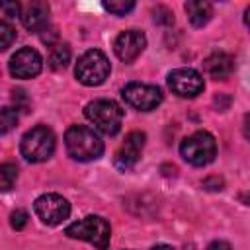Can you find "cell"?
Returning <instances> with one entry per match:
<instances>
[{
  "label": "cell",
  "mask_w": 250,
  "mask_h": 250,
  "mask_svg": "<svg viewBox=\"0 0 250 250\" xmlns=\"http://www.w3.org/2000/svg\"><path fill=\"white\" fill-rule=\"evenodd\" d=\"M64 146L68 156L78 162L96 160L104 152V143L100 135L86 125H70L64 133Z\"/></svg>",
  "instance_id": "cell-1"
},
{
  "label": "cell",
  "mask_w": 250,
  "mask_h": 250,
  "mask_svg": "<svg viewBox=\"0 0 250 250\" xmlns=\"http://www.w3.org/2000/svg\"><path fill=\"white\" fill-rule=\"evenodd\" d=\"M64 234L70 238H78V240H86L90 244H94L98 250H105L109 246V238H111V229L109 223L100 217V215H88L72 225H68L64 229Z\"/></svg>",
  "instance_id": "cell-2"
},
{
  "label": "cell",
  "mask_w": 250,
  "mask_h": 250,
  "mask_svg": "<svg viewBox=\"0 0 250 250\" xmlns=\"http://www.w3.org/2000/svg\"><path fill=\"white\" fill-rule=\"evenodd\" d=\"M20 150L25 160L43 162L55 152V133L47 125H35L21 137Z\"/></svg>",
  "instance_id": "cell-3"
},
{
  "label": "cell",
  "mask_w": 250,
  "mask_h": 250,
  "mask_svg": "<svg viewBox=\"0 0 250 250\" xmlns=\"http://www.w3.org/2000/svg\"><path fill=\"white\" fill-rule=\"evenodd\" d=\"M84 115L104 135H115L123 123V109L113 100H94L84 107Z\"/></svg>",
  "instance_id": "cell-4"
},
{
  "label": "cell",
  "mask_w": 250,
  "mask_h": 250,
  "mask_svg": "<svg viewBox=\"0 0 250 250\" xmlns=\"http://www.w3.org/2000/svg\"><path fill=\"white\" fill-rule=\"evenodd\" d=\"M109 70L111 66H109L107 57L98 49H90L78 59L74 74L78 82L84 86H100L109 76Z\"/></svg>",
  "instance_id": "cell-5"
},
{
  "label": "cell",
  "mask_w": 250,
  "mask_h": 250,
  "mask_svg": "<svg viewBox=\"0 0 250 250\" xmlns=\"http://www.w3.org/2000/svg\"><path fill=\"white\" fill-rule=\"evenodd\" d=\"M180 154L191 166H205V164L213 162V158L217 154V143L211 133L195 131L193 135H189L182 141Z\"/></svg>",
  "instance_id": "cell-6"
},
{
  "label": "cell",
  "mask_w": 250,
  "mask_h": 250,
  "mask_svg": "<svg viewBox=\"0 0 250 250\" xmlns=\"http://www.w3.org/2000/svg\"><path fill=\"white\" fill-rule=\"evenodd\" d=\"M33 209L37 213V217L41 219V223L55 227L61 225L64 219H68L70 215V203L59 195V193H43L35 199Z\"/></svg>",
  "instance_id": "cell-7"
},
{
  "label": "cell",
  "mask_w": 250,
  "mask_h": 250,
  "mask_svg": "<svg viewBox=\"0 0 250 250\" xmlns=\"http://www.w3.org/2000/svg\"><path fill=\"white\" fill-rule=\"evenodd\" d=\"M123 100L139 109V111H150L156 105H160L162 102V92L160 88L152 86V84H143V82H129L123 88Z\"/></svg>",
  "instance_id": "cell-8"
},
{
  "label": "cell",
  "mask_w": 250,
  "mask_h": 250,
  "mask_svg": "<svg viewBox=\"0 0 250 250\" xmlns=\"http://www.w3.org/2000/svg\"><path fill=\"white\" fill-rule=\"evenodd\" d=\"M41 66H43V59L31 47H23V49L16 51L10 59V64H8L10 74L14 78H21V80L37 76L41 72Z\"/></svg>",
  "instance_id": "cell-9"
},
{
  "label": "cell",
  "mask_w": 250,
  "mask_h": 250,
  "mask_svg": "<svg viewBox=\"0 0 250 250\" xmlns=\"http://www.w3.org/2000/svg\"><path fill=\"white\" fill-rule=\"evenodd\" d=\"M168 86L180 98H195L203 92V78L193 68H176L168 74Z\"/></svg>",
  "instance_id": "cell-10"
},
{
  "label": "cell",
  "mask_w": 250,
  "mask_h": 250,
  "mask_svg": "<svg viewBox=\"0 0 250 250\" xmlns=\"http://www.w3.org/2000/svg\"><path fill=\"white\" fill-rule=\"evenodd\" d=\"M143 146H145V133L131 131L125 137V141L121 143V146L117 148V152H115V158H113L115 168H119L121 172L131 170L137 164V160L141 158Z\"/></svg>",
  "instance_id": "cell-11"
},
{
  "label": "cell",
  "mask_w": 250,
  "mask_h": 250,
  "mask_svg": "<svg viewBox=\"0 0 250 250\" xmlns=\"http://www.w3.org/2000/svg\"><path fill=\"white\" fill-rule=\"evenodd\" d=\"M145 47H146V37L139 29H127L119 33L113 43V51L117 59H121L123 62H133L143 53Z\"/></svg>",
  "instance_id": "cell-12"
},
{
  "label": "cell",
  "mask_w": 250,
  "mask_h": 250,
  "mask_svg": "<svg viewBox=\"0 0 250 250\" xmlns=\"http://www.w3.org/2000/svg\"><path fill=\"white\" fill-rule=\"evenodd\" d=\"M20 20L25 29L29 31H41L49 21V4L43 0H33L21 6Z\"/></svg>",
  "instance_id": "cell-13"
},
{
  "label": "cell",
  "mask_w": 250,
  "mask_h": 250,
  "mask_svg": "<svg viewBox=\"0 0 250 250\" xmlns=\"http://www.w3.org/2000/svg\"><path fill=\"white\" fill-rule=\"evenodd\" d=\"M203 68L205 72L211 76V78H217V80H225L227 76H230L232 68H234V61L230 55L227 53H213L209 55L205 61H203Z\"/></svg>",
  "instance_id": "cell-14"
},
{
  "label": "cell",
  "mask_w": 250,
  "mask_h": 250,
  "mask_svg": "<svg viewBox=\"0 0 250 250\" xmlns=\"http://www.w3.org/2000/svg\"><path fill=\"white\" fill-rule=\"evenodd\" d=\"M184 8H186L188 18L193 27H203L213 16V6L203 0H189V2H186Z\"/></svg>",
  "instance_id": "cell-15"
},
{
  "label": "cell",
  "mask_w": 250,
  "mask_h": 250,
  "mask_svg": "<svg viewBox=\"0 0 250 250\" xmlns=\"http://www.w3.org/2000/svg\"><path fill=\"white\" fill-rule=\"evenodd\" d=\"M70 61V47L68 45H55L51 55H49V66L53 70H62L66 68Z\"/></svg>",
  "instance_id": "cell-16"
},
{
  "label": "cell",
  "mask_w": 250,
  "mask_h": 250,
  "mask_svg": "<svg viewBox=\"0 0 250 250\" xmlns=\"http://www.w3.org/2000/svg\"><path fill=\"white\" fill-rule=\"evenodd\" d=\"M16 178H18V168H16V164L6 162V164L0 166V188H2V191H8V189L14 186Z\"/></svg>",
  "instance_id": "cell-17"
},
{
  "label": "cell",
  "mask_w": 250,
  "mask_h": 250,
  "mask_svg": "<svg viewBox=\"0 0 250 250\" xmlns=\"http://www.w3.org/2000/svg\"><path fill=\"white\" fill-rule=\"evenodd\" d=\"M104 8L107 10V12H111V14H115V16H125V14H129L133 8H135V2H131V0H121V2H104Z\"/></svg>",
  "instance_id": "cell-18"
},
{
  "label": "cell",
  "mask_w": 250,
  "mask_h": 250,
  "mask_svg": "<svg viewBox=\"0 0 250 250\" xmlns=\"http://www.w3.org/2000/svg\"><path fill=\"white\" fill-rule=\"evenodd\" d=\"M16 123H18V113L12 107H4L2 113H0V131L8 133Z\"/></svg>",
  "instance_id": "cell-19"
},
{
  "label": "cell",
  "mask_w": 250,
  "mask_h": 250,
  "mask_svg": "<svg viewBox=\"0 0 250 250\" xmlns=\"http://www.w3.org/2000/svg\"><path fill=\"white\" fill-rule=\"evenodd\" d=\"M0 35H2V49L6 51L14 43V39H16V29L8 21H2L0 23Z\"/></svg>",
  "instance_id": "cell-20"
},
{
  "label": "cell",
  "mask_w": 250,
  "mask_h": 250,
  "mask_svg": "<svg viewBox=\"0 0 250 250\" xmlns=\"http://www.w3.org/2000/svg\"><path fill=\"white\" fill-rule=\"evenodd\" d=\"M10 225L16 229V230H21L25 225H27V213L23 209H16L12 215H10Z\"/></svg>",
  "instance_id": "cell-21"
},
{
  "label": "cell",
  "mask_w": 250,
  "mask_h": 250,
  "mask_svg": "<svg viewBox=\"0 0 250 250\" xmlns=\"http://www.w3.org/2000/svg\"><path fill=\"white\" fill-rule=\"evenodd\" d=\"M20 12H21V4H18V2H4L2 4V14L6 18H16V16H20Z\"/></svg>",
  "instance_id": "cell-22"
},
{
  "label": "cell",
  "mask_w": 250,
  "mask_h": 250,
  "mask_svg": "<svg viewBox=\"0 0 250 250\" xmlns=\"http://www.w3.org/2000/svg\"><path fill=\"white\" fill-rule=\"evenodd\" d=\"M207 250H230V244L225 242V240H215L207 246Z\"/></svg>",
  "instance_id": "cell-23"
},
{
  "label": "cell",
  "mask_w": 250,
  "mask_h": 250,
  "mask_svg": "<svg viewBox=\"0 0 250 250\" xmlns=\"http://www.w3.org/2000/svg\"><path fill=\"white\" fill-rule=\"evenodd\" d=\"M244 135H246V139H250V113H246V117H244Z\"/></svg>",
  "instance_id": "cell-24"
},
{
  "label": "cell",
  "mask_w": 250,
  "mask_h": 250,
  "mask_svg": "<svg viewBox=\"0 0 250 250\" xmlns=\"http://www.w3.org/2000/svg\"><path fill=\"white\" fill-rule=\"evenodd\" d=\"M152 250H174L172 246H168V244H156Z\"/></svg>",
  "instance_id": "cell-25"
},
{
  "label": "cell",
  "mask_w": 250,
  "mask_h": 250,
  "mask_svg": "<svg viewBox=\"0 0 250 250\" xmlns=\"http://www.w3.org/2000/svg\"><path fill=\"white\" fill-rule=\"evenodd\" d=\"M244 21H246V25H248V29H250V6H248L246 12H244Z\"/></svg>",
  "instance_id": "cell-26"
}]
</instances>
